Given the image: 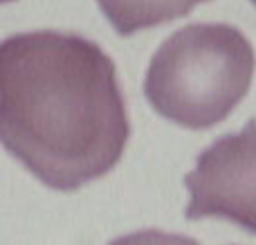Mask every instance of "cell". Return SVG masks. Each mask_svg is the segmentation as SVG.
Wrapping results in <instances>:
<instances>
[{"mask_svg": "<svg viewBox=\"0 0 256 245\" xmlns=\"http://www.w3.org/2000/svg\"><path fill=\"white\" fill-rule=\"evenodd\" d=\"M184 187L191 196L186 218L216 216L256 234V120L204 148Z\"/></svg>", "mask_w": 256, "mask_h": 245, "instance_id": "3957f363", "label": "cell"}, {"mask_svg": "<svg viewBox=\"0 0 256 245\" xmlns=\"http://www.w3.org/2000/svg\"><path fill=\"white\" fill-rule=\"evenodd\" d=\"M252 2H254V4H256V0H252Z\"/></svg>", "mask_w": 256, "mask_h": 245, "instance_id": "52a82bcc", "label": "cell"}, {"mask_svg": "<svg viewBox=\"0 0 256 245\" xmlns=\"http://www.w3.org/2000/svg\"><path fill=\"white\" fill-rule=\"evenodd\" d=\"M254 68V48L240 30L225 22H194L155 50L144 94L168 122L202 130L243 102Z\"/></svg>", "mask_w": 256, "mask_h": 245, "instance_id": "7a4b0ae2", "label": "cell"}, {"mask_svg": "<svg viewBox=\"0 0 256 245\" xmlns=\"http://www.w3.org/2000/svg\"><path fill=\"white\" fill-rule=\"evenodd\" d=\"M2 2H12V0H0V4H2Z\"/></svg>", "mask_w": 256, "mask_h": 245, "instance_id": "8992f818", "label": "cell"}, {"mask_svg": "<svg viewBox=\"0 0 256 245\" xmlns=\"http://www.w3.org/2000/svg\"><path fill=\"white\" fill-rule=\"evenodd\" d=\"M198 2L204 0H97L104 16L122 36L186 16Z\"/></svg>", "mask_w": 256, "mask_h": 245, "instance_id": "277c9868", "label": "cell"}, {"mask_svg": "<svg viewBox=\"0 0 256 245\" xmlns=\"http://www.w3.org/2000/svg\"><path fill=\"white\" fill-rule=\"evenodd\" d=\"M108 245H200V243L184 236V234H171L150 228V230H137V232L124 234V236L115 238Z\"/></svg>", "mask_w": 256, "mask_h": 245, "instance_id": "5b68a950", "label": "cell"}, {"mask_svg": "<svg viewBox=\"0 0 256 245\" xmlns=\"http://www.w3.org/2000/svg\"><path fill=\"white\" fill-rule=\"evenodd\" d=\"M130 138L117 68L63 30L0 40V144L43 184L74 192L106 176Z\"/></svg>", "mask_w": 256, "mask_h": 245, "instance_id": "6da1fadb", "label": "cell"}]
</instances>
